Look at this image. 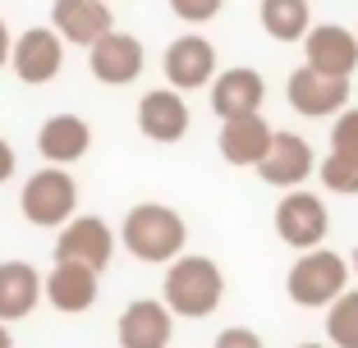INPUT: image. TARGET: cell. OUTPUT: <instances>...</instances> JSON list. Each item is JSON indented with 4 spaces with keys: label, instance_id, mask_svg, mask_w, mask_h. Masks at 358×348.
Returning a JSON list of instances; mask_svg holds the SVG:
<instances>
[{
    "label": "cell",
    "instance_id": "obj_1",
    "mask_svg": "<svg viewBox=\"0 0 358 348\" xmlns=\"http://www.w3.org/2000/svg\"><path fill=\"white\" fill-rule=\"evenodd\" d=\"M120 239H124V248L138 257V262L157 266V262H175V257H184V239H189V229H184L179 211H170V206H161V202H143V206H134V211L124 215Z\"/></svg>",
    "mask_w": 358,
    "mask_h": 348
},
{
    "label": "cell",
    "instance_id": "obj_2",
    "mask_svg": "<svg viewBox=\"0 0 358 348\" xmlns=\"http://www.w3.org/2000/svg\"><path fill=\"white\" fill-rule=\"evenodd\" d=\"M225 298V275L211 257H175L166 271V303L175 317H211Z\"/></svg>",
    "mask_w": 358,
    "mask_h": 348
},
{
    "label": "cell",
    "instance_id": "obj_3",
    "mask_svg": "<svg viewBox=\"0 0 358 348\" xmlns=\"http://www.w3.org/2000/svg\"><path fill=\"white\" fill-rule=\"evenodd\" d=\"M349 271H354V266H349L340 252L308 248V252L299 257L294 266H289V280H285V289H289V298H294L299 307H331V303H336V298L349 289Z\"/></svg>",
    "mask_w": 358,
    "mask_h": 348
},
{
    "label": "cell",
    "instance_id": "obj_4",
    "mask_svg": "<svg viewBox=\"0 0 358 348\" xmlns=\"http://www.w3.org/2000/svg\"><path fill=\"white\" fill-rule=\"evenodd\" d=\"M74 206H78V188L60 165L32 174V179L23 183V192H19V211L28 215V225H37V229L69 225L74 220Z\"/></svg>",
    "mask_w": 358,
    "mask_h": 348
},
{
    "label": "cell",
    "instance_id": "obj_5",
    "mask_svg": "<svg viewBox=\"0 0 358 348\" xmlns=\"http://www.w3.org/2000/svg\"><path fill=\"white\" fill-rule=\"evenodd\" d=\"M275 234H280L289 248L308 252L331 234V215H327V202L317 192H303V188H289L275 206Z\"/></svg>",
    "mask_w": 358,
    "mask_h": 348
},
{
    "label": "cell",
    "instance_id": "obj_6",
    "mask_svg": "<svg viewBox=\"0 0 358 348\" xmlns=\"http://www.w3.org/2000/svg\"><path fill=\"white\" fill-rule=\"evenodd\" d=\"M285 96H289V106L308 119H327V115H340L349 106V78L340 74H322L313 64L294 69L289 83H285Z\"/></svg>",
    "mask_w": 358,
    "mask_h": 348
},
{
    "label": "cell",
    "instance_id": "obj_7",
    "mask_svg": "<svg viewBox=\"0 0 358 348\" xmlns=\"http://www.w3.org/2000/svg\"><path fill=\"white\" fill-rule=\"evenodd\" d=\"M161 69H166L170 87H179V92H198V87H207L211 78H216V46H211L207 37H198V32L175 37V42L166 46Z\"/></svg>",
    "mask_w": 358,
    "mask_h": 348
},
{
    "label": "cell",
    "instance_id": "obj_8",
    "mask_svg": "<svg viewBox=\"0 0 358 348\" xmlns=\"http://www.w3.org/2000/svg\"><path fill=\"white\" fill-rule=\"evenodd\" d=\"M115 252V234L110 225L96 215H74L69 225H60V243H55V262H83L92 271H106Z\"/></svg>",
    "mask_w": 358,
    "mask_h": 348
},
{
    "label": "cell",
    "instance_id": "obj_9",
    "mask_svg": "<svg viewBox=\"0 0 358 348\" xmlns=\"http://www.w3.org/2000/svg\"><path fill=\"white\" fill-rule=\"evenodd\" d=\"M92 51V78L96 83H106V87H124V83H134L138 74H143V64H148V55H143V42L138 37H129V32H106L101 42H92L87 46Z\"/></svg>",
    "mask_w": 358,
    "mask_h": 348
},
{
    "label": "cell",
    "instance_id": "obj_10",
    "mask_svg": "<svg viewBox=\"0 0 358 348\" xmlns=\"http://www.w3.org/2000/svg\"><path fill=\"white\" fill-rule=\"evenodd\" d=\"M10 64H14V74L32 87L51 83V78L60 74V64H64V37L55 28H28L19 42H14Z\"/></svg>",
    "mask_w": 358,
    "mask_h": 348
},
{
    "label": "cell",
    "instance_id": "obj_11",
    "mask_svg": "<svg viewBox=\"0 0 358 348\" xmlns=\"http://www.w3.org/2000/svg\"><path fill=\"white\" fill-rule=\"evenodd\" d=\"M175 335V312L166 298H138L120 312V348H166Z\"/></svg>",
    "mask_w": 358,
    "mask_h": 348
},
{
    "label": "cell",
    "instance_id": "obj_12",
    "mask_svg": "<svg viewBox=\"0 0 358 348\" xmlns=\"http://www.w3.org/2000/svg\"><path fill=\"white\" fill-rule=\"evenodd\" d=\"M257 174H262L271 188H303V179L317 174V156H313V147H308V137L275 133L271 151H266L262 165H257Z\"/></svg>",
    "mask_w": 358,
    "mask_h": 348
},
{
    "label": "cell",
    "instance_id": "obj_13",
    "mask_svg": "<svg viewBox=\"0 0 358 348\" xmlns=\"http://www.w3.org/2000/svg\"><path fill=\"white\" fill-rule=\"evenodd\" d=\"M138 128L152 142H179L189 133V101L179 96V87H152L138 101Z\"/></svg>",
    "mask_w": 358,
    "mask_h": 348
},
{
    "label": "cell",
    "instance_id": "obj_14",
    "mask_svg": "<svg viewBox=\"0 0 358 348\" xmlns=\"http://www.w3.org/2000/svg\"><path fill=\"white\" fill-rule=\"evenodd\" d=\"M92 266L83 262H55V271L46 275V303L55 307V312H64V317H78V312H87V307L96 303V294H101V285H96Z\"/></svg>",
    "mask_w": 358,
    "mask_h": 348
},
{
    "label": "cell",
    "instance_id": "obj_15",
    "mask_svg": "<svg viewBox=\"0 0 358 348\" xmlns=\"http://www.w3.org/2000/svg\"><path fill=\"white\" fill-rule=\"evenodd\" d=\"M303 55H308L313 69H322V74L349 78L358 69V32L340 28V23H322V28H313L303 37Z\"/></svg>",
    "mask_w": 358,
    "mask_h": 348
},
{
    "label": "cell",
    "instance_id": "obj_16",
    "mask_svg": "<svg viewBox=\"0 0 358 348\" xmlns=\"http://www.w3.org/2000/svg\"><path fill=\"white\" fill-rule=\"evenodd\" d=\"M275 142V128L257 115H234V119H221V156L230 165H262V156L271 151Z\"/></svg>",
    "mask_w": 358,
    "mask_h": 348
},
{
    "label": "cell",
    "instance_id": "obj_17",
    "mask_svg": "<svg viewBox=\"0 0 358 348\" xmlns=\"http://www.w3.org/2000/svg\"><path fill=\"white\" fill-rule=\"evenodd\" d=\"M266 101V78L257 69H225L211 78V110L221 119L234 115H257Z\"/></svg>",
    "mask_w": 358,
    "mask_h": 348
},
{
    "label": "cell",
    "instance_id": "obj_18",
    "mask_svg": "<svg viewBox=\"0 0 358 348\" xmlns=\"http://www.w3.org/2000/svg\"><path fill=\"white\" fill-rule=\"evenodd\" d=\"M51 28L60 32L64 42L92 46V42H101L115 23H110L106 0H55V5H51Z\"/></svg>",
    "mask_w": 358,
    "mask_h": 348
},
{
    "label": "cell",
    "instance_id": "obj_19",
    "mask_svg": "<svg viewBox=\"0 0 358 348\" xmlns=\"http://www.w3.org/2000/svg\"><path fill=\"white\" fill-rule=\"evenodd\" d=\"M42 275L28 262H0V321H23L42 298Z\"/></svg>",
    "mask_w": 358,
    "mask_h": 348
},
{
    "label": "cell",
    "instance_id": "obj_20",
    "mask_svg": "<svg viewBox=\"0 0 358 348\" xmlns=\"http://www.w3.org/2000/svg\"><path fill=\"white\" fill-rule=\"evenodd\" d=\"M92 142V128L83 124L78 115H51L42 128H37V151H42L51 165H69L78 160Z\"/></svg>",
    "mask_w": 358,
    "mask_h": 348
},
{
    "label": "cell",
    "instance_id": "obj_21",
    "mask_svg": "<svg viewBox=\"0 0 358 348\" xmlns=\"http://www.w3.org/2000/svg\"><path fill=\"white\" fill-rule=\"evenodd\" d=\"M257 19H262V28L271 32L275 42H303L308 32H313V10H308V0H262Z\"/></svg>",
    "mask_w": 358,
    "mask_h": 348
},
{
    "label": "cell",
    "instance_id": "obj_22",
    "mask_svg": "<svg viewBox=\"0 0 358 348\" xmlns=\"http://www.w3.org/2000/svg\"><path fill=\"white\" fill-rule=\"evenodd\" d=\"M327 339L336 348H358V289H345L327 307Z\"/></svg>",
    "mask_w": 358,
    "mask_h": 348
},
{
    "label": "cell",
    "instance_id": "obj_23",
    "mask_svg": "<svg viewBox=\"0 0 358 348\" xmlns=\"http://www.w3.org/2000/svg\"><path fill=\"white\" fill-rule=\"evenodd\" d=\"M317 174H322V183H327L331 192H340V197H354L358 192V156L354 151H331Z\"/></svg>",
    "mask_w": 358,
    "mask_h": 348
},
{
    "label": "cell",
    "instance_id": "obj_24",
    "mask_svg": "<svg viewBox=\"0 0 358 348\" xmlns=\"http://www.w3.org/2000/svg\"><path fill=\"white\" fill-rule=\"evenodd\" d=\"M331 151H354L358 156V106H345L331 128Z\"/></svg>",
    "mask_w": 358,
    "mask_h": 348
},
{
    "label": "cell",
    "instance_id": "obj_25",
    "mask_svg": "<svg viewBox=\"0 0 358 348\" xmlns=\"http://www.w3.org/2000/svg\"><path fill=\"white\" fill-rule=\"evenodd\" d=\"M221 5H225V0H170L175 19H184V23H207V19H216V14H221Z\"/></svg>",
    "mask_w": 358,
    "mask_h": 348
},
{
    "label": "cell",
    "instance_id": "obj_26",
    "mask_svg": "<svg viewBox=\"0 0 358 348\" xmlns=\"http://www.w3.org/2000/svg\"><path fill=\"white\" fill-rule=\"evenodd\" d=\"M211 348H266V344L253 335V330L230 326V330H221V335H216V344H211Z\"/></svg>",
    "mask_w": 358,
    "mask_h": 348
},
{
    "label": "cell",
    "instance_id": "obj_27",
    "mask_svg": "<svg viewBox=\"0 0 358 348\" xmlns=\"http://www.w3.org/2000/svg\"><path fill=\"white\" fill-rule=\"evenodd\" d=\"M10 174H14V147H10V142H0V183L10 179Z\"/></svg>",
    "mask_w": 358,
    "mask_h": 348
},
{
    "label": "cell",
    "instance_id": "obj_28",
    "mask_svg": "<svg viewBox=\"0 0 358 348\" xmlns=\"http://www.w3.org/2000/svg\"><path fill=\"white\" fill-rule=\"evenodd\" d=\"M10 51H14V46H10V28H5V23H0V64L10 60Z\"/></svg>",
    "mask_w": 358,
    "mask_h": 348
},
{
    "label": "cell",
    "instance_id": "obj_29",
    "mask_svg": "<svg viewBox=\"0 0 358 348\" xmlns=\"http://www.w3.org/2000/svg\"><path fill=\"white\" fill-rule=\"evenodd\" d=\"M0 348H14V339H10V330L0 326Z\"/></svg>",
    "mask_w": 358,
    "mask_h": 348
},
{
    "label": "cell",
    "instance_id": "obj_30",
    "mask_svg": "<svg viewBox=\"0 0 358 348\" xmlns=\"http://www.w3.org/2000/svg\"><path fill=\"white\" fill-rule=\"evenodd\" d=\"M349 266H354V271H358V248H354V262H349Z\"/></svg>",
    "mask_w": 358,
    "mask_h": 348
},
{
    "label": "cell",
    "instance_id": "obj_31",
    "mask_svg": "<svg viewBox=\"0 0 358 348\" xmlns=\"http://www.w3.org/2000/svg\"><path fill=\"white\" fill-rule=\"evenodd\" d=\"M299 348H327V344H299Z\"/></svg>",
    "mask_w": 358,
    "mask_h": 348
}]
</instances>
